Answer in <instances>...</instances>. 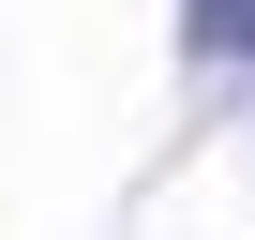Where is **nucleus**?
Listing matches in <instances>:
<instances>
[{
    "instance_id": "obj_1",
    "label": "nucleus",
    "mask_w": 255,
    "mask_h": 240,
    "mask_svg": "<svg viewBox=\"0 0 255 240\" xmlns=\"http://www.w3.org/2000/svg\"><path fill=\"white\" fill-rule=\"evenodd\" d=\"M195 45L210 60H255V0H195Z\"/></svg>"
}]
</instances>
